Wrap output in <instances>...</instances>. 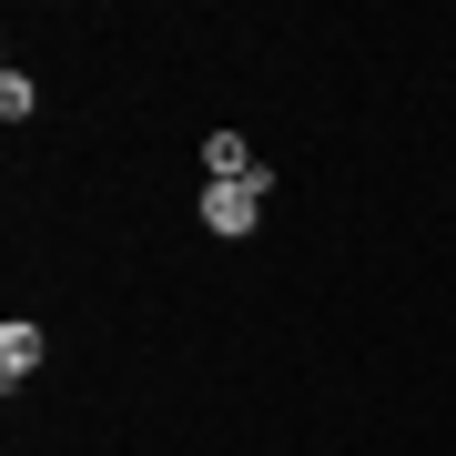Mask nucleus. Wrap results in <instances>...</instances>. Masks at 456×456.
<instances>
[{"label": "nucleus", "mask_w": 456, "mask_h": 456, "mask_svg": "<svg viewBox=\"0 0 456 456\" xmlns=\"http://www.w3.org/2000/svg\"><path fill=\"white\" fill-rule=\"evenodd\" d=\"M203 173H213V183H264V163H254L244 132H213V142H203Z\"/></svg>", "instance_id": "2"}, {"label": "nucleus", "mask_w": 456, "mask_h": 456, "mask_svg": "<svg viewBox=\"0 0 456 456\" xmlns=\"http://www.w3.org/2000/svg\"><path fill=\"white\" fill-rule=\"evenodd\" d=\"M31 365H41V325H31V314H11V325H0V386H20Z\"/></svg>", "instance_id": "3"}, {"label": "nucleus", "mask_w": 456, "mask_h": 456, "mask_svg": "<svg viewBox=\"0 0 456 456\" xmlns=\"http://www.w3.org/2000/svg\"><path fill=\"white\" fill-rule=\"evenodd\" d=\"M203 224L213 233H254L264 224V183H213V193H203Z\"/></svg>", "instance_id": "1"}]
</instances>
